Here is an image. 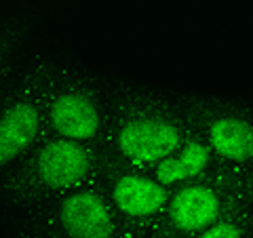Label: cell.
I'll return each instance as SVG.
<instances>
[{"mask_svg": "<svg viewBox=\"0 0 253 238\" xmlns=\"http://www.w3.org/2000/svg\"><path fill=\"white\" fill-rule=\"evenodd\" d=\"M190 129L186 86L112 70L110 108L101 152L152 173L177 152Z\"/></svg>", "mask_w": 253, "mask_h": 238, "instance_id": "6da1fadb", "label": "cell"}, {"mask_svg": "<svg viewBox=\"0 0 253 238\" xmlns=\"http://www.w3.org/2000/svg\"><path fill=\"white\" fill-rule=\"evenodd\" d=\"M101 148L46 133L21 160L0 173V234L9 236L61 198L97 184Z\"/></svg>", "mask_w": 253, "mask_h": 238, "instance_id": "7a4b0ae2", "label": "cell"}, {"mask_svg": "<svg viewBox=\"0 0 253 238\" xmlns=\"http://www.w3.org/2000/svg\"><path fill=\"white\" fill-rule=\"evenodd\" d=\"M46 131L101 146L110 108L112 70L99 68L70 42L53 40L38 57Z\"/></svg>", "mask_w": 253, "mask_h": 238, "instance_id": "3957f363", "label": "cell"}, {"mask_svg": "<svg viewBox=\"0 0 253 238\" xmlns=\"http://www.w3.org/2000/svg\"><path fill=\"white\" fill-rule=\"evenodd\" d=\"M186 104L215 160L211 173L228 181H253V93L186 86Z\"/></svg>", "mask_w": 253, "mask_h": 238, "instance_id": "277c9868", "label": "cell"}, {"mask_svg": "<svg viewBox=\"0 0 253 238\" xmlns=\"http://www.w3.org/2000/svg\"><path fill=\"white\" fill-rule=\"evenodd\" d=\"M41 53L0 74V173L13 169L49 133L38 66Z\"/></svg>", "mask_w": 253, "mask_h": 238, "instance_id": "5b68a950", "label": "cell"}, {"mask_svg": "<svg viewBox=\"0 0 253 238\" xmlns=\"http://www.w3.org/2000/svg\"><path fill=\"white\" fill-rule=\"evenodd\" d=\"M97 186L133 238H173L169 230L171 190L150 171L121 164L104 154Z\"/></svg>", "mask_w": 253, "mask_h": 238, "instance_id": "8992f818", "label": "cell"}, {"mask_svg": "<svg viewBox=\"0 0 253 238\" xmlns=\"http://www.w3.org/2000/svg\"><path fill=\"white\" fill-rule=\"evenodd\" d=\"M4 238H133L99 186L61 198Z\"/></svg>", "mask_w": 253, "mask_h": 238, "instance_id": "52a82bcc", "label": "cell"}, {"mask_svg": "<svg viewBox=\"0 0 253 238\" xmlns=\"http://www.w3.org/2000/svg\"><path fill=\"white\" fill-rule=\"evenodd\" d=\"M63 0H0V74L36 57L51 38Z\"/></svg>", "mask_w": 253, "mask_h": 238, "instance_id": "ba28073f", "label": "cell"}, {"mask_svg": "<svg viewBox=\"0 0 253 238\" xmlns=\"http://www.w3.org/2000/svg\"><path fill=\"white\" fill-rule=\"evenodd\" d=\"M230 215L241 213L213 175L171 190L169 230L173 238L199 234Z\"/></svg>", "mask_w": 253, "mask_h": 238, "instance_id": "9c48e42d", "label": "cell"}, {"mask_svg": "<svg viewBox=\"0 0 253 238\" xmlns=\"http://www.w3.org/2000/svg\"><path fill=\"white\" fill-rule=\"evenodd\" d=\"M213 166H215V160H213V154L207 146V141L199 133V129L192 124V120H190V129H188L184 144L167 160H163L158 164L152 171V175L163 186H167L169 190H175L179 186L209 177Z\"/></svg>", "mask_w": 253, "mask_h": 238, "instance_id": "30bf717a", "label": "cell"}, {"mask_svg": "<svg viewBox=\"0 0 253 238\" xmlns=\"http://www.w3.org/2000/svg\"><path fill=\"white\" fill-rule=\"evenodd\" d=\"M184 238H253V219L245 215H230L199 234Z\"/></svg>", "mask_w": 253, "mask_h": 238, "instance_id": "8fae6325", "label": "cell"}]
</instances>
